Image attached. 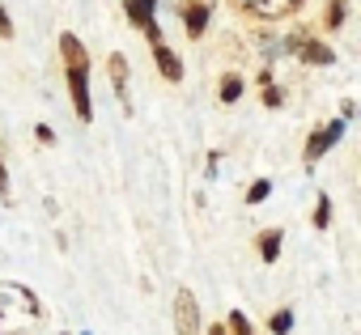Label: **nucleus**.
<instances>
[{"mask_svg": "<svg viewBox=\"0 0 361 335\" xmlns=\"http://www.w3.org/2000/svg\"><path fill=\"white\" fill-rule=\"evenodd\" d=\"M344 127H348V119H331V123H323V127H314L310 132V144H306V165H314L327 148H336L340 144V136H344Z\"/></svg>", "mask_w": 361, "mask_h": 335, "instance_id": "20e7f679", "label": "nucleus"}, {"mask_svg": "<svg viewBox=\"0 0 361 335\" xmlns=\"http://www.w3.org/2000/svg\"><path fill=\"white\" fill-rule=\"evenodd\" d=\"M255 242H259V259H264V263H276V259H281V242H285V234H281V229H264Z\"/></svg>", "mask_w": 361, "mask_h": 335, "instance_id": "9d476101", "label": "nucleus"}, {"mask_svg": "<svg viewBox=\"0 0 361 335\" xmlns=\"http://www.w3.org/2000/svg\"><path fill=\"white\" fill-rule=\"evenodd\" d=\"M281 102H285V89H281V85H272V81H268V85H264V106H272V110H276V106H281Z\"/></svg>", "mask_w": 361, "mask_h": 335, "instance_id": "f3484780", "label": "nucleus"}, {"mask_svg": "<svg viewBox=\"0 0 361 335\" xmlns=\"http://www.w3.org/2000/svg\"><path fill=\"white\" fill-rule=\"evenodd\" d=\"M209 335H226V322H213V327H209Z\"/></svg>", "mask_w": 361, "mask_h": 335, "instance_id": "412c9836", "label": "nucleus"}, {"mask_svg": "<svg viewBox=\"0 0 361 335\" xmlns=\"http://www.w3.org/2000/svg\"><path fill=\"white\" fill-rule=\"evenodd\" d=\"M85 335H90V331H85Z\"/></svg>", "mask_w": 361, "mask_h": 335, "instance_id": "5701e85b", "label": "nucleus"}, {"mask_svg": "<svg viewBox=\"0 0 361 335\" xmlns=\"http://www.w3.org/2000/svg\"><path fill=\"white\" fill-rule=\"evenodd\" d=\"M213 13H217V0H183V5H178V18H183V30H188L192 43L209 34Z\"/></svg>", "mask_w": 361, "mask_h": 335, "instance_id": "f03ea898", "label": "nucleus"}, {"mask_svg": "<svg viewBox=\"0 0 361 335\" xmlns=\"http://www.w3.org/2000/svg\"><path fill=\"white\" fill-rule=\"evenodd\" d=\"M243 9H251V13H264V18H281V13L298 9V0H243Z\"/></svg>", "mask_w": 361, "mask_h": 335, "instance_id": "1a4fd4ad", "label": "nucleus"}, {"mask_svg": "<svg viewBox=\"0 0 361 335\" xmlns=\"http://www.w3.org/2000/svg\"><path fill=\"white\" fill-rule=\"evenodd\" d=\"M226 322H230V331H234V335H255V331H251V322H247V314H243V310H230V314H226Z\"/></svg>", "mask_w": 361, "mask_h": 335, "instance_id": "dca6fc26", "label": "nucleus"}, {"mask_svg": "<svg viewBox=\"0 0 361 335\" xmlns=\"http://www.w3.org/2000/svg\"><path fill=\"white\" fill-rule=\"evenodd\" d=\"M35 136H39V144H56V132L47 123H35Z\"/></svg>", "mask_w": 361, "mask_h": 335, "instance_id": "6ab92c4d", "label": "nucleus"}, {"mask_svg": "<svg viewBox=\"0 0 361 335\" xmlns=\"http://www.w3.org/2000/svg\"><path fill=\"white\" fill-rule=\"evenodd\" d=\"M174 331L178 335H200V301L192 289L174 293Z\"/></svg>", "mask_w": 361, "mask_h": 335, "instance_id": "7ed1b4c3", "label": "nucleus"}, {"mask_svg": "<svg viewBox=\"0 0 361 335\" xmlns=\"http://www.w3.org/2000/svg\"><path fill=\"white\" fill-rule=\"evenodd\" d=\"M136 5H145V9H153V13H157V0H136Z\"/></svg>", "mask_w": 361, "mask_h": 335, "instance_id": "4be33fe9", "label": "nucleus"}, {"mask_svg": "<svg viewBox=\"0 0 361 335\" xmlns=\"http://www.w3.org/2000/svg\"><path fill=\"white\" fill-rule=\"evenodd\" d=\"M111 85H115V98L123 102V110H128V60L119 56V51H111Z\"/></svg>", "mask_w": 361, "mask_h": 335, "instance_id": "6e6552de", "label": "nucleus"}, {"mask_svg": "<svg viewBox=\"0 0 361 335\" xmlns=\"http://www.w3.org/2000/svg\"><path fill=\"white\" fill-rule=\"evenodd\" d=\"M0 39H13V18H9L5 5H0Z\"/></svg>", "mask_w": 361, "mask_h": 335, "instance_id": "a211bd4d", "label": "nucleus"}, {"mask_svg": "<svg viewBox=\"0 0 361 335\" xmlns=\"http://www.w3.org/2000/svg\"><path fill=\"white\" fill-rule=\"evenodd\" d=\"M268 331H272V335H289V331H293V310H276V314L268 318Z\"/></svg>", "mask_w": 361, "mask_h": 335, "instance_id": "ddd939ff", "label": "nucleus"}, {"mask_svg": "<svg viewBox=\"0 0 361 335\" xmlns=\"http://www.w3.org/2000/svg\"><path fill=\"white\" fill-rule=\"evenodd\" d=\"M348 22V0H327V9H323V26L327 30H340Z\"/></svg>", "mask_w": 361, "mask_h": 335, "instance_id": "9b49d317", "label": "nucleus"}, {"mask_svg": "<svg viewBox=\"0 0 361 335\" xmlns=\"http://www.w3.org/2000/svg\"><path fill=\"white\" fill-rule=\"evenodd\" d=\"M217 94H221V102H238V98H243V77H238V72H226Z\"/></svg>", "mask_w": 361, "mask_h": 335, "instance_id": "f8f14e48", "label": "nucleus"}, {"mask_svg": "<svg viewBox=\"0 0 361 335\" xmlns=\"http://www.w3.org/2000/svg\"><path fill=\"white\" fill-rule=\"evenodd\" d=\"M331 225V200H327V191L319 196V204H314V229H327Z\"/></svg>", "mask_w": 361, "mask_h": 335, "instance_id": "2eb2a0df", "label": "nucleus"}, {"mask_svg": "<svg viewBox=\"0 0 361 335\" xmlns=\"http://www.w3.org/2000/svg\"><path fill=\"white\" fill-rule=\"evenodd\" d=\"M0 196L9 200V165H5V157H0Z\"/></svg>", "mask_w": 361, "mask_h": 335, "instance_id": "aec40b11", "label": "nucleus"}, {"mask_svg": "<svg viewBox=\"0 0 361 335\" xmlns=\"http://www.w3.org/2000/svg\"><path fill=\"white\" fill-rule=\"evenodd\" d=\"M123 18H128V22L149 39V47H153V43H161V26H157V13H153V9L136 5V0H123Z\"/></svg>", "mask_w": 361, "mask_h": 335, "instance_id": "423d86ee", "label": "nucleus"}, {"mask_svg": "<svg viewBox=\"0 0 361 335\" xmlns=\"http://www.w3.org/2000/svg\"><path fill=\"white\" fill-rule=\"evenodd\" d=\"M153 64H157V72H161L166 81H183V56H178L174 47L153 43Z\"/></svg>", "mask_w": 361, "mask_h": 335, "instance_id": "0eeeda50", "label": "nucleus"}, {"mask_svg": "<svg viewBox=\"0 0 361 335\" xmlns=\"http://www.w3.org/2000/svg\"><path fill=\"white\" fill-rule=\"evenodd\" d=\"M285 51H293L302 64H336V51L327 47V43H319V39H306V34H298V39H289L285 43Z\"/></svg>", "mask_w": 361, "mask_h": 335, "instance_id": "39448f33", "label": "nucleus"}, {"mask_svg": "<svg viewBox=\"0 0 361 335\" xmlns=\"http://www.w3.org/2000/svg\"><path fill=\"white\" fill-rule=\"evenodd\" d=\"M60 56H64V77H68V98L81 123L94 119V98H90V51L77 34H60Z\"/></svg>", "mask_w": 361, "mask_h": 335, "instance_id": "f257e3e1", "label": "nucleus"}, {"mask_svg": "<svg viewBox=\"0 0 361 335\" xmlns=\"http://www.w3.org/2000/svg\"><path fill=\"white\" fill-rule=\"evenodd\" d=\"M268 196H272V183H268V179H255V183L247 187V204H251V208H255V204H264Z\"/></svg>", "mask_w": 361, "mask_h": 335, "instance_id": "4468645a", "label": "nucleus"}]
</instances>
